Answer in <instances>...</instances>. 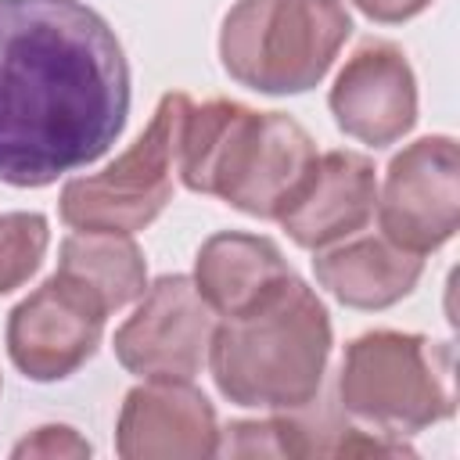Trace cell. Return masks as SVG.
I'll return each instance as SVG.
<instances>
[{
  "label": "cell",
  "instance_id": "6da1fadb",
  "mask_svg": "<svg viewBox=\"0 0 460 460\" xmlns=\"http://www.w3.org/2000/svg\"><path fill=\"white\" fill-rule=\"evenodd\" d=\"M129 61L83 0H0V183L50 187L129 119Z\"/></svg>",
  "mask_w": 460,
  "mask_h": 460
},
{
  "label": "cell",
  "instance_id": "7a4b0ae2",
  "mask_svg": "<svg viewBox=\"0 0 460 460\" xmlns=\"http://www.w3.org/2000/svg\"><path fill=\"white\" fill-rule=\"evenodd\" d=\"M316 158V144L302 122L226 97L190 101L176 140L183 187L255 219H280L305 187Z\"/></svg>",
  "mask_w": 460,
  "mask_h": 460
},
{
  "label": "cell",
  "instance_id": "3957f363",
  "mask_svg": "<svg viewBox=\"0 0 460 460\" xmlns=\"http://www.w3.org/2000/svg\"><path fill=\"white\" fill-rule=\"evenodd\" d=\"M331 345L327 305L291 273L252 309L216 323L208 370L219 395L234 406L295 410L320 399Z\"/></svg>",
  "mask_w": 460,
  "mask_h": 460
},
{
  "label": "cell",
  "instance_id": "277c9868",
  "mask_svg": "<svg viewBox=\"0 0 460 460\" xmlns=\"http://www.w3.org/2000/svg\"><path fill=\"white\" fill-rule=\"evenodd\" d=\"M349 36L341 0H237L219 29V61L234 83L291 97L323 83Z\"/></svg>",
  "mask_w": 460,
  "mask_h": 460
},
{
  "label": "cell",
  "instance_id": "5b68a950",
  "mask_svg": "<svg viewBox=\"0 0 460 460\" xmlns=\"http://www.w3.org/2000/svg\"><path fill=\"white\" fill-rule=\"evenodd\" d=\"M456 356L449 341L410 331H367L349 341L338 402L341 413L388 435H413L456 413Z\"/></svg>",
  "mask_w": 460,
  "mask_h": 460
},
{
  "label": "cell",
  "instance_id": "8992f818",
  "mask_svg": "<svg viewBox=\"0 0 460 460\" xmlns=\"http://www.w3.org/2000/svg\"><path fill=\"white\" fill-rule=\"evenodd\" d=\"M190 97L183 90L165 93L147 129L101 172L72 176L61 187L58 212L72 230L137 234L151 226L172 201L176 183V140Z\"/></svg>",
  "mask_w": 460,
  "mask_h": 460
},
{
  "label": "cell",
  "instance_id": "52a82bcc",
  "mask_svg": "<svg viewBox=\"0 0 460 460\" xmlns=\"http://www.w3.org/2000/svg\"><path fill=\"white\" fill-rule=\"evenodd\" d=\"M216 309L187 273H165L115 331V359L144 381H194L208 363Z\"/></svg>",
  "mask_w": 460,
  "mask_h": 460
},
{
  "label": "cell",
  "instance_id": "ba28073f",
  "mask_svg": "<svg viewBox=\"0 0 460 460\" xmlns=\"http://www.w3.org/2000/svg\"><path fill=\"white\" fill-rule=\"evenodd\" d=\"M381 234L413 252L428 255L442 248L460 223V147L446 133L406 144L385 169L377 190Z\"/></svg>",
  "mask_w": 460,
  "mask_h": 460
},
{
  "label": "cell",
  "instance_id": "9c48e42d",
  "mask_svg": "<svg viewBox=\"0 0 460 460\" xmlns=\"http://www.w3.org/2000/svg\"><path fill=\"white\" fill-rule=\"evenodd\" d=\"M108 309L72 277L50 273L7 313V356L29 381H65L93 359Z\"/></svg>",
  "mask_w": 460,
  "mask_h": 460
},
{
  "label": "cell",
  "instance_id": "30bf717a",
  "mask_svg": "<svg viewBox=\"0 0 460 460\" xmlns=\"http://www.w3.org/2000/svg\"><path fill=\"white\" fill-rule=\"evenodd\" d=\"M338 129L367 147H388L417 126V75L402 47L367 40L352 50L331 86Z\"/></svg>",
  "mask_w": 460,
  "mask_h": 460
},
{
  "label": "cell",
  "instance_id": "8fae6325",
  "mask_svg": "<svg viewBox=\"0 0 460 460\" xmlns=\"http://www.w3.org/2000/svg\"><path fill=\"white\" fill-rule=\"evenodd\" d=\"M219 446L216 410L190 381H144L126 392L115 424L122 460H205Z\"/></svg>",
  "mask_w": 460,
  "mask_h": 460
},
{
  "label": "cell",
  "instance_id": "7c38bea8",
  "mask_svg": "<svg viewBox=\"0 0 460 460\" xmlns=\"http://www.w3.org/2000/svg\"><path fill=\"white\" fill-rule=\"evenodd\" d=\"M377 208V169L359 151H327L316 158L305 187L280 212L284 234L305 248L320 252L352 234H359Z\"/></svg>",
  "mask_w": 460,
  "mask_h": 460
},
{
  "label": "cell",
  "instance_id": "4fadbf2b",
  "mask_svg": "<svg viewBox=\"0 0 460 460\" xmlns=\"http://www.w3.org/2000/svg\"><path fill=\"white\" fill-rule=\"evenodd\" d=\"M234 456H413V446L402 435L388 431H363L352 420H341L331 406H295V410H270L262 420H234L226 428V446Z\"/></svg>",
  "mask_w": 460,
  "mask_h": 460
},
{
  "label": "cell",
  "instance_id": "5bb4252c",
  "mask_svg": "<svg viewBox=\"0 0 460 460\" xmlns=\"http://www.w3.org/2000/svg\"><path fill=\"white\" fill-rule=\"evenodd\" d=\"M316 284L334 295L349 309H388L402 302L420 273H424V255H413L399 244H392L385 234L381 237H345L331 248H320L313 259Z\"/></svg>",
  "mask_w": 460,
  "mask_h": 460
},
{
  "label": "cell",
  "instance_id": "9a60e30c",
  "mask_svg": "<svg viewBox=\"0 0 460 460\" xmlns=\"http://www.w3.org/2000/svg\"><path fill=\"white\" fill-rule=\"evenodd\" d=\"M291 273L295 270L288 266L277 241L244 230H219L198 248L190 280L216 316H237Z\"/></svg>",
  "mask_w": 460,
  "mask_h": 460
},
{
  "label": "cell",
  "instance_id": "2e32d148",
  "mask_svg": "<svg viewBox=\"0 0 460 460\" xmlns=\"http://www.w3.org/2000/svg\"><path fill=\"white\" fill-rule=\"evenodd\" d=\"M58 273L83 284L108 313L137 302L147 288V262L133 234L75 230L61 241Z\"/></svg>",
  "mask_w": 460,
  "mask_h": 460
},
{
  "label": "cell",
  "instance_id": "e0dca14e",
  "mask_svg": "<svg viewBox=\"0 0 460 460\" xmlns=\"http://www.w3.org/2000/svg\"><path fill=\"white\" fill-rule=\"evenodd\" d=\"M50 244V223L40 212L0 216V295L18 291L40 266Z\"/></svg>",
  "mask_w": 460,
  "mask_h": 460
},
{
  "label": "cell",
  "instance_id": "ac0fdd59",
  "mask_svg": "<svg viewBox=\"0 0 460 460\" xmlns=\"http://www.w3.org/2000/svg\"><path fill=\"white\" fill-rule=\"evenodd\" d=\"M90 453L93 446L68 424H43L11 449L14 460H36V456L40 460H83Z\"/></svg>",
  "mask_w": 460,
  "mask_h": 460
},
{
  "label": "cell",
  "instance_id": "d6986e66",
  "mask_svg": "<svg viewBox=\"0 0 460 460\" xmlns=\"http://www.w3.org/2000/svg\"><path fill=\"white\" fill-rule=\"evenodd\" d=\"M370 22H381V25H399V22H410L417 18L420 11L431 7V0H352Z\"/></svg>",
  "mask_w": 460,
  "mask_h": 460
}]
</instances>
